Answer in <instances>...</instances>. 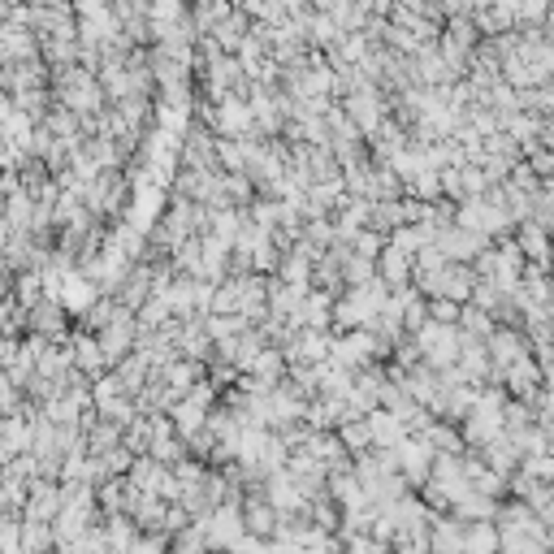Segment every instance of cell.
Wrapping results in <instances>:
<instances>
[{
    "instance_id": "obj_17",
    "label": "cell",
    "mask_w": 554,
    "mask_h": 554,
    "mask_svg": "<svg viewBox=\"0 0 554 554\" xmlns=\"http://www.w3.org/2000/svg\"><path fill=\"white\" fill-rule=\"evenodd\" d=\"M52 546V524H22V554H48Z\"/></svg>"
},
{
    "instance_id": "obj_20",
    "label": "cell",
    "mask_w": 554,
    "mask_h": 554,
    "mask_svg": "<svg viewBox=\"0 0 554 554\" xmlns=\"http://www.w3.org/2000/svg\"><path fill=\"white\" fill-rule=\"evenodd\" d=\"M5 243H9V226H5V217H0V256H5Z\"/></svg>"
},
{
    "instance_id": "obj_12",
    "label": "cell",
    "mask_w": 554,
    "mask_h": 554,
    "mask_svg": "<svg viewBox=\"0 0 554 554\" xmlns=\"http://www.w3.org/2000/svg\"><path fill=\"white\" fill-rule=\"evenodd\" d=\"M420 442H425L433 455H464V438H459V429L446 425V420H433V425L420 433Z\"/></svg>"
},
{
    "instance_id": "obj_5",
    "label": "cell",
    "mask_w": 554,
    "mask_h": 554,
    "mask_svg": "<svg viewBox=\"0 0 554 554\" xmlns=\"http://www.w3.org/2000/svg\"><path fill=\"white\" fill-rule=\"evenodd\" d=\"M481 347H485V355H490V368H498V373H503L507 364H516L520 355H529V342H524V334L511 329V325H494Z\"/></svg>"
},
{
    "instance_id": "obj_4",
    "label": "cell",
    "mask_w": 554,
    "mask_h": 554,
    "mask_svg": "<svg viewBox=\"0 0 554 554\" xmlns=\"http://www.w3.org/2000/svg\"><path fill=\"white\" fill-rule=\"evenodd\" d=\"M394 468H399V477L407 485H425L429 481V468H433V451L420 438H403L399 446H394Z\"/></svg>"
},
{
    "instance_id": "obj_13",
    "label": "cell",
    "mask_w": 554,
    "mask_h": 554,
    "mask_svg": "<svg viewBox=\"0 0 554 554\" xmlns=\"http://www.w3.org/2000/svg\"><path fill=\"white\" fill-rule=\"evenodd\" d=\"M70 360L78 373H91V377H100V368H104V355H100V342L91 338V334H78L70 342Z\"/></svg>"
},
{
    "instance_id": "obj_16",
    "label": "cell",
    "mask_w": 554,
    "mask_h": 554,
    "mask_svg": "<svg viewBox=\"0 0 554 554\" xmlns=\"http://www.w3.org/2000/svg\"><path fill=\"white\" fill-rule=\"evenodd\" d=\"M464 554H498L494 524H464Z\"/></svg>"
},
{
    "instance_id": "obj_7",
    "label": "cell",
    "mask_w": 554,
    "mask_h": 554,
    "mask_svg": "<svg viewBox=\"0 0 554 554\" xmlns=\"http://www.w3.org/2000/svg\"><path fill=\"white\" fill-rule=\"evenodd\" d=\"M22 507H26V524H52L61 511V490L52 481H31Z\"/></svg>"
},
{
    "instance_id": "obj_14",
    "label": "cell",
    "mask_w": 554,
    "mask_h": 554,
    "mask_svg": "<svg viewBox=\"0 0 554 554\" xmlns=\"http://www.w3.org/2000/svg\"><path fill=\"white\" fill-rule=\"evenodd\" d=\"M334 438H338V446H342L347 455H368V451H373L364 420H342V425L334 429Z\"/></svg>"
},
{
    "instance_id": "obj_2",
    "label": "cell",
    "mask_w": 554,
    "mask_h": 554,
    "mask_svg": "<svg viewBox=\"0 0 554 554\" xmlns=\"http://www.w3.org/2000/svg\"><path fill=\"white\" fill-rule=\"evenodd\" d=\"M135 334H139V325H135V312H126V308H117L113 312V321L100 329V355H104V364H122L130 347H135Z\"/></svg>"
},
{
    "instance_id": "obj_9",
    "label": "cell",
    "mask_w": 554,
    "mask_h": 554,
    "mask_svg": "<svg viewBox=\"0 0 554 554\" xmlns=\"http://www.w3.org/2000/svg\"><path fill=\"white\" fill-rule=\"evenodd\" d=\"M329 498H334V503L342 507V516H347V511H364L368 507V498L360 490V481L351 477V468L329 472Z\"/></svg>"
},
{
    "instance_id": "obj_1",
    "label": "cell",
    "mask_w": 554,
    "mask_h": 554,
    "mask_svg": "<svg viewBox=\"0 0 554 554\" xmlns=\"http://www.w3.org/2000/svg\"><path fill=\"white\" fill-rule=\"evenodd\" d=\"M416 286H420V299H446V303H459V308H464L472 286H477V273L468 265H442L438 273L416 277Z\"/></svg>"
},
{
    "instance_id": "obj_15",
    "label": "cell",
    "mask_w": 554,
    "mask_h": 554,
    "mask_svg": "<svg viewBox=\"0 0 554 554\" xmlns=\"http://www.w3.org/2000/svg\"><path fill=\"white\" fill-rule=\"evenodd\" d=\"M511 243L520 247L524 260H533V265H546V230H537L533 221H520V234Z\"/></svg>"
},
{
    "instance_id": "obj_19",
    "label": "cell",
    "mask_w": 554,
    "mask_h": 554,
    "mask_svg": "<svg viewBox=\"0 0 554 554\" xmlns=\"http://www.w3.org/2000/svg\"><path fill=\"white\" fill-rule=\"evenodd\" d=\"M425 312L433 325H455L459 321V303H446V299H425Z\"/></svg>"
},
{
    "instance_id": "obj_11",
    "label": "cell",
    "mask_w": 554,
    "mask_h": 554,
    "mask_svg": "<svg viewBox=\"0 0 554 554\" xmlns=\"http://www.w3.org/2000/svg\"><path fill=\"white\" fill-rule=\"evenodd\" d=\"M31 329H35V338H57L61 329H65V312H61V303L57 299H39L35 308H31Z\"/></svg>"
},
{
    "instance_id": "obj_18",
    "label": "cell",
    "mask_w": 554,
    "mask_h": 554,
    "mask_svg": "<svg viewBox=\"0 0 554 554\" xmlns=\"http://www.w3.org/2000/svg\"><path fill=\"white\" fill-rule=\"evenodd\" d=\"M165 554H208V542H204V533L195 529V524H187L182 533H174V542L165 546Z\"/></svg>"
},
{
    "instance_id": "obj_6",
    "label": "cell",
    "mask_w": 554,
    "mask_h": 554,
    "mask_svg": "<svg viewBox=\"0 0 554 554\" xmlns=\"http://www.w3.org/2000/svg\"><path fill=\"white\" fill-rule=\"evenodd\" d=\"M239 516H243V533L247 537H256V542H273V533H277V511L265 503L260 494H252V498H243V507H239Z\"/></svg>"
},
{
    "instance_id": "obj_10",
    "label": "cell",
    "mask_w": 554,
    "mask_h": 554,
    "mask_svg": "<svg viewBox=\"0 0 554 554\" xmlns=\"http://www.w3.org/2000/svg\"><path fill=\"white\" fill-rule=\"evenodd\" d=\"M57 303H61V312H87L91 303H96V286H91L83 273H70V277L61 282Z\"/></svg>"
},
{
    "instance_id": "obj_3",
    "label": "cell",
    "mask_w": 554,
    "mask_h": 554,
    "mask_svg": "<svg viewBox=\"0 0 554 554\" xmlns=\"http://www.w3.org/2000/svg\"><path fill=\"white\" fill-rule=\"evenodd\" d=\"M342 117L360 130V135H373V130L386 122V104H381V91L377 87H355L347 96V109H342Z\"/></svg>"
},
{
    "instance_id": "obj_8",
    "label": "cell",
    "mask_w": 554,
    "mask_h": 554,
    "mask_svg": "<svg viewBox=\"0 0 554 554\" xmlns=\"http://www.w3.org/2000/svg\"><path fill=\"white\" fill-rule=\"evenodd\" d=\"M35 35L26 31V26H18L13 18L0 22V61H35Z\"/></svg>"
}]
</instances>
